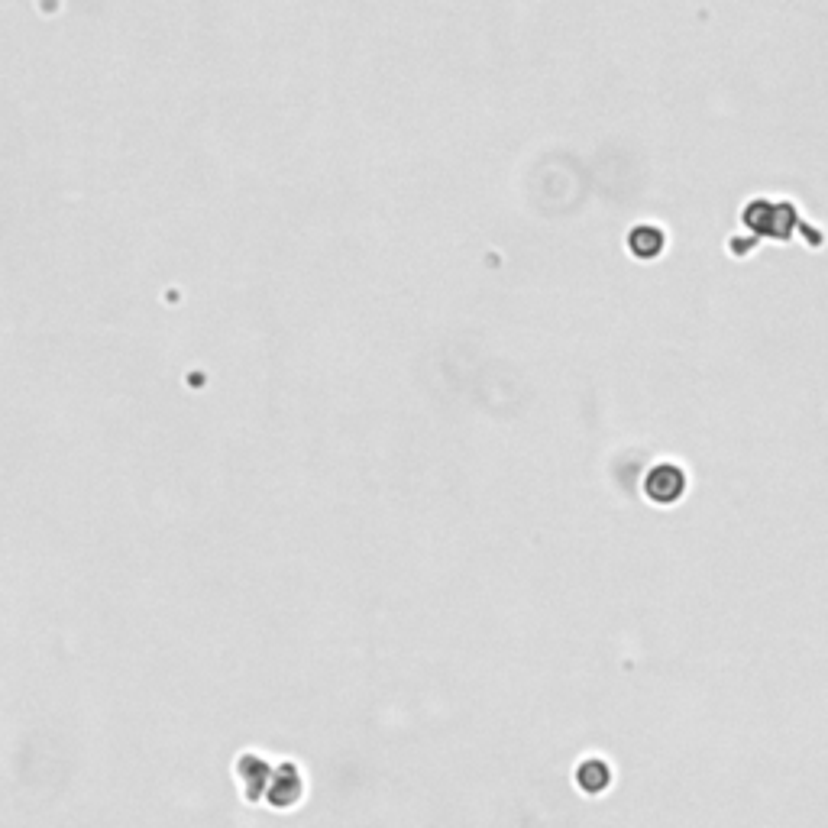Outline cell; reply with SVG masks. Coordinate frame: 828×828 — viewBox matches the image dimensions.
Returning a JSON list of instances; mask_svg holds the SVG:
<instances>
[{"label": "cell", "mask_w": 828, "mask_h": 828, "mask_svg": "<svg viewBox=\"0 0 828 828\" xmlns=\"http://www.w3.org/2000/svg\"><path fill=\"white\" fill-rule=\"evenodd\" d=\"M683 486H686L683 469L673 466V463H657V466L651 469V473H647V479H644V492L651 495L654 502H673V499H680Z\"/></svg>", "instance_id": "obj_1"}, {"label": "cell", "mask_w": 828, "mask_h": 828, "mask_svg": "<svg viewBox=\"0 0 828 828\" xmlns=\"http://www.w3.org/2000/svg\"><path fill=\"white\" fill-rule=\"evenodd\" d=\"M628 246L638 256H654L660 246H664V233L651 224H638L631 233H628Z\"/></svg>", "instance_id": "obj_2"}, {"label": "cell", "mask_w": 828, "mask_h": 828, "mask_svg": "<svg viewBox=\"0 0 828 828\" xmlns=\"http://www.w3.org/2000/svg\"><path fill=\"white\" fill-rule=\"evenodd\" d=\"M579 786H583L586 793H602L605 786H609V767L602 761H586L579 767Z\"/></svg>", "instance_id": "obj_3"}]
</instances>
